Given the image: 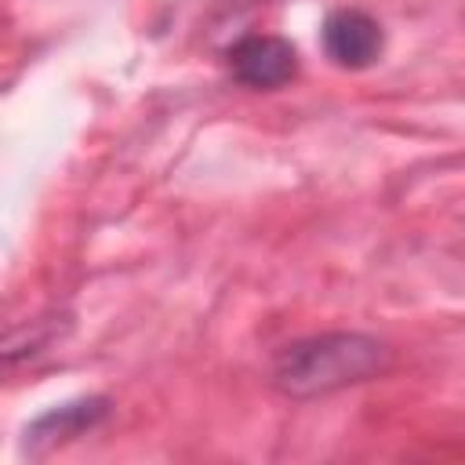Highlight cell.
Wrapping results in <instances>:
<instances>
[{"label": "cell", "mask_w": 465, "mask_h": 465, "mask_svg": "<svg viewBox=\"0 0 465 465\" xmlns=\"http://www.w3.org/2000/svg\"><path fill=\"white\" fill-rule=\"evenodd\" d=\"M392 367V349L371 334L331 331L283 345L272 360L269 381L291 400H312L345 385L371 381Z\"/></svg>", "instance_id": "1"}, {"label": "cell", "mask_w": 465, "mask_h": 465, "mask_svg": "<svg viewBox=\"0 0 465 465\" xmlns=\"http://www.w3.org/2000/svg\"><path fill=\"white\" fill-rule=\"evenodd\" d=\"M225 65L236 84L251 91H276L298 76V51L283 36L247 33L225 51Z\"/></svg>", "instance_id": "2"}, {"label": "cell", "mask_w": 465, "mask_h": 465, "mask_svg": "<svg viewBox=\"0 0 465 465\" xmlns=\"http://www.w3.org/2000/svg\"><path fill=\"white\" fill-rule=\"evenodd\" d=\"M320 40H323V54L338 69H367L381 58V47H385V33H381L378 18L360 7L331 11L323 18Z\"/></svg>", "instance_id": "3"}, {"label": "cell", "mask_w": 465, "mask_h": 465, "mask_svg": "<svg viewBox=\"0 0 465 465\" xmlns=\"http://www.w3.org/2000/svg\"><path fill=\"white\" fill-rule=\"evenodd\" d=\"M109 414V400L105 396H87V400H76V403H62L47 414H40L29 429V443H58V440H69V436H80L84 429L98 425L102 418Z\"/></svg>", "instance_id": "4"}]
</instances>
